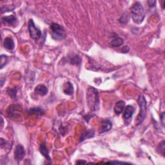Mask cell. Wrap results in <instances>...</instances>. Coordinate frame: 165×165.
<instances>
[{
    "label": "cell",
    "instance_id": "6da1fadb",
    "mask_svg": "<svg viewBox=\"0 0 165 165\" xmlns=\"http://www.w3.org/2000/svg\"><path fill=\"white\" fill-rule=\"evenodd\" d=\"M87 102L89 109L95 112L99 108V95L98 90L94 87H90L87 93Z\"/></svg>",
    "mask_w": 165,
    "mask_h": 165
},
{
    "label": "cell",
    "instance_id": "7a4b0ae2",
    "mask_svg": "<svg viewBox=\"0 0 165 165\" xmlns=\"http://www.w3.org/2000/svg\"><path fill=\"white\" fill-rule=\"evenodd\" d=\"M132 18L134 22L137 24H141L145 18V10L139 2H136L131 9Z\"/></svg>",
    "mask_w": 165,
    "mask_h": 165
},
{
    "label": "cell",
    "instance_id": "3957f363",
    "mask_svg": "<svg viewBox=\"0 0 165 165\" xmlns=\"http://www.w3.org/2000/svg\"><path fill=\"white\" fill-rule=\"evenodd\" d=\"M138 104L139 105L140 112L136 118V123L137 125H139L143 123L146 114V101L144 95L142 94H141L138 98Z\"/></svg>",
    "mask_w": 165,
    "mask_h": 165
},
{
    "label": "cell",
    "instance_id": "277c9868",
    "mask_svg": "<svg viewBox=\"0 0 165 165\" xmlns=\"http://www.w3.org/2000/svg\"><path fill=\"white\" fill-rule=\"evenodd\" d=\"M52 38L57 41H61L65 38L66 33L62 26L57 23H52L50 26Z\"/></svg>",
    "mask_w": 165,
    "mask_h": 165
},
{
    "label": "cell",
    "instance_id": "5b68a950",
    "mask_svg": "<svg viewBox=\"0 0 165 165\" xmlns=\"http://www.w3.org/2000/svg\"><path fill=\"white\" fill-rule=\"evenodd\" d=\"M28 29L30 36L35 41H38L41 36V30L36 27L33 19H30L28 23Z\"/></svg>",
    "mask_w": 165,
    "mask_h": 165
},
{
    "label": "cell",
    "instance_id": "8992f818",
    "mask_svg": "<svg viewBox=\"0 0 165 165\" xmlns=\"http://www.w3.org/2000/svg\"><path fill=\"white\" fill-rule=\"evenodd\" d=\"M25 156V150L24 147L21 145H18L15 147L14 151V159L17 162L21 161L24 158Z\"/></svg>",
    "mask_w": 165,
    "mask_h": 165
},
{
    "label": "cell",
    "instance_id": "52a82bcc",
    "mask_svg": "<svg viewBox=\"0 0 165 165\" xmlns=\"http://www.w3.org/2000/svg\"><path fill=\"white\" fill-rule=\"evenodd\" d=\"M112 127V124L111 121L108 119H105L101 121L99 126V134H102L111 130Z\"/></svg>",
    "mask_w": 165,
    "mask_h": 165
},
{
    "label": "cell",
    "instance_id": "ba28073f",
    "mask_svg": "<svg viewBox=\"0 0 165 165\" xmlns=\"http://www.w3.org/2000/svg\"><path fill=\"white\" fill-rule=\"evenodd\" d=\"M124 114H123V118L126 121L130 120L132 118V115L134 114L135 112V108L134 106L132 105H128L124 109Z\"/></svg>",
    "mask_w": 165,
    "mask_h": 165
},
{
    "label": "cell",
    "instance_id": "9c48e42d",
    "mask_svg": "<svg viewBox=\"0 0 165 165\" xmlns=\"http://www.w3.org/2000/svg\"><path fill=\"white\" fill-rule=\"evenodd\" d=\"M2 20L5 25L9 26H15L17 23V18L14 15H9V16H5L2 18Z\"/></svg>",
    "mask_w": 165,
    "mask_h": 165
},
{
    "label": "cell",
    "instance_id": "30bf717a",
    "mask_svg": "<svg viewBox=\"0 0 165 165\" xmlns=\"http://www.w3.org/2000/svg\"><path fill=\"white\" fill-rule=\"evenodd\" d=\"M34 92L36 94L41 95V96H45V95L47 94L48 92H49V90L44 84H39L36 87Z\"/></svg>",
    "mask_w": 165,
    "mask_h": 165
},
{
    "label": "cell",
    "instance_id": "8fae6325",
    "mask_svg": "<svg viewBox=\"0 0 165 165\" xmlns=\"http://www.w3.org/2000/svg\"><path fill=\"white\" fill-rule=\"evenodd\" d=\"M125 107V102L123 101H118L115 105L114 107V112L117 115H120L122 112H123Z\"/></svg>",
    "mask_w": 165,
    "mask_h": 165
},
{
    "label": "cell",
    "instance_id": "7c38bea8",
    "mask_svg": "<svg viewBox=\"0 0 165 165\" xmlns=\"http://www.w3.org/2000/svg\"><path fill=\"white\" fill-rule=\"evenodd\" d=\"M3 46L5 49H7L9 50H12L14 49V46H15L14 42L11 38L7 37V38H5L4 40Z\"/></svg>",
    "mask_w": 165,
    "mask_h": 165
},
{
    "label": "cell",
    "instance_id": "4fadbf2b",
    "mask_svg": "<svg viewBox=\"0 0 165 165\" xmlns=\"http://www.w3.org/2000/svg\"><path fill=\"white\" fill-rule=\"evenodd\" d=\"M40 152L41 153V155L43 156L48 161L51 162V158L49 156V151L47 150V148L46 146L45 143H43V144H41L40 146Z\"/></svg>",
    "mask_w": 165,
    "mask_h": 165
},
{
    "label": "cell",
    "instance_id": "5bb4252c",
    "mask_svg": "<svg viewBox=\"0 0 165 165\" xmlns=\"http://www.w3.org/2000/svg\"><path fill=\"white\" fill-rule=\"evenodd\" d=\"M63 92L65 94L71 95L74 92V88L73 85L70 82H66L63 85Z\"/></svg>",
    "mask_w": 165,
    "mask_h": 165
},
{
    "label": "cell",
    "instance_id": "9a60e30c",
    "mask_svg": "<svg viewBox=\"0 0 165 165\" xmlns=\"http://www.w3.org/2000/svg\"><path fill=\"white\" fill-rule=\"evenodd\" d=\"M94 136H95V132H94V130L92 129H90L87 131H84L81 136L80 142L84 141L87 139H89V138H92L94 137Z\"/></svg>",
    "mask_w": 165,
    "mask_h": 165
},
{
    "label": "cell",
    "instance_id": "2e32d148",
    "mask_svg": "<svg viewBox=\"0 0 165 165\" xmlns=\"http://www.w3.org/2000/svg\"><path fill=\"white\" fill-rule=\"evenodd\" d=\"M124 43V40L120 37L115 36V38L110 41V45L112 47H118L123 45Z\"/></svg>",
    "mask_w": 165,
    "mask_h": 165
},
{
    "label": "cell",
    "instance_id": "e0dca14e",
    "mask_svg": "<svg viewBox=\"0 0 165 165\" xmlns=\"http://www.w3.org/2000/svg\"><path fill=\"white\" fill-rule=\"evenodd\" d=\"M8 62V57L6 55H3L2 54L1 56V60H0V63H1V68L2 69L5 65H7V63Z\"/></svg>",
    "mask_w": 165,
    "mask_h": 165
},
{
    "label": "cell",
    "instance_id": "ac0fdd59",
    "mask_svg": "<svg viewBox=\"0 0 165 165\" xmlns=\"http://www.w3.org/2000/svg\"><path fill=\"white\" fill-rule=\"evenodd\" d=\"M81 59L79 56H76L70 60V63L72 64V65H79V64L81 63Z\"/></svg>",
    "mask_w": 165,
    "mask_h": 165
},
{
    "label": "cell",
    "instance_id": "d6986e66",
    "mask_svg": "<svg viewBox=\"0 0 165 165\" xmlns=\"http://www.w3.org/2000/svg\"><path fill=\"white\" fill-rule=\"evenodd\" d=\"M7 92L9 93V94L12 98V99H15L16 98V92L17 90L15 89H10L8 88Z\"/></svg>",
    "mask_w": 165,
    "mask_h": 165
},
{
    "label": "cell",
    "instance_id": "ffe728a7",
    "mask_svg": "<svg viewBox=\"0 0 165 165\" xmlns=\"http://www.w3.org/2000/svg\"><path fill=\"white\" fill-rule=\"evenodd\" d=\"M158 149H160V153H161L162 155L164 156V141H163L159 145Z\"/></svg>",
    "mask_w": 165,
    "mask_h": 165
},
{
    "label": "cell",
    "instance_id": "44dd1931",
    "mask_svg": "<svg viewBox=\"0 0 165 165\" xmlns=\"http://www.w3.org/2000/svg\"><path fill=\"white\" fill-rule=\"evenodd\" d=\"M121 51L123 53H125V54H126V53H128L130 51V47L129 46L125 45V46H123V48H122Z\"/></svg>",
    "mask_w": 165,
    "mask_h": 165
},
{
    "label": "cell",
    "instance_id": "7402d4cb",
    "mask_svg": "<svg viewBox=\"0 0 165 165\" xmlns=\"http://www.w3.org/2000/svg\"><path fill=\"white\" fill-rule=\"evenodd\" d=\"M106 163H109V164H130L129 163H125V162H120V161H109L107 162Z\"/></svg>",
    "mask_w": 165,
    "mask_h": 165
},
{
    "label": "cell",
    "instance_id": "603a6c76",
    "mask_svg": "<svg viewBox=\"0 0 165 165\" xmlns=\"http://www.w3.org/2000/svg\"><path fill=\"white\" fill-rule=\"evenodd\" d=\"M156 2L155 1H148V3L149 4V6L150 7H152V6H154V5H156Z\"/></svg>",
    "mask_w": 165,
    "mask_h": 165
},
{
    "label": "cell",
    "instance_id": "cb8c5ba5",
    "mask_svg": "<svg viewBox=\"0 0 165 165\" xmlns=\"http://www.w3.org/2000/svg\"><path fill=\"white\" fill-rule=\"evenodd\" d=\"M164 112H163L162 114H161V122H162V124H163V125H164Z\"/></svg>",
    "mask_w": 165,
    "mask_h": 165
},
{
    "label": "cell",
    "instance_id": "d4e9b609",
    "mask_svg": "<svg viewBox=\"0 0 165 165\" xmlns=\"http://www.w3.org/2000/svg\"><path fill=\"white\" fill-rule=\"evenodd\" d=\"M87 162L85 161H83V160H79L78 161L76 162V164H86Z\"/></svg>",
    "mask_w": 165,
    "mask_h": 165
},
{
    "label": "cell",
    "instance_id": "484cf974",
    "mask_svg": "<svg viewBox=\"0 0 165 165\" xmlns=\"http://www.w3.org/2000/svg\"><path fill=\"white\" fill-rule=\"evenodd\" d=\"M164 1L163 0V1L162 2V7H163V9H164Z\"/></svg>",
    "mask_w": 165,
    "mask_h": 165
}]
</instances>
